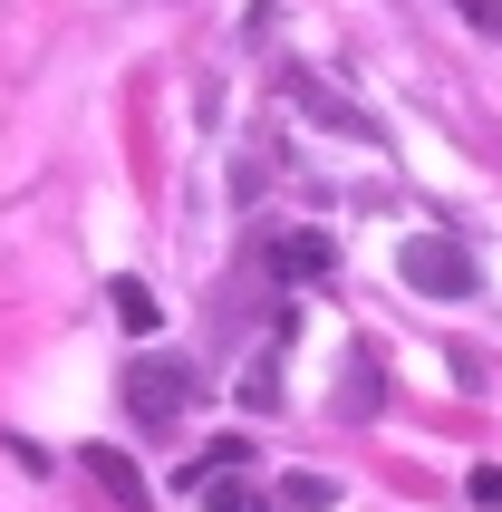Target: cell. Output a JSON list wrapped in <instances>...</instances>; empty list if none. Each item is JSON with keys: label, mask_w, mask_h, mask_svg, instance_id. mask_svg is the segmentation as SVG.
I'll use <instances>...</instances> for the list:
<instances>
[{"label": "cell", "mask_w": 502, "mask_h": 512, "mask_svg": "<svg viewBox=\"0 0 502 512\" xmlns=\"http://www.w3.org/2000/svg\"><path fill=\"white\" fill-rule=\"evenodd\" d=\"M116 397H126V416H136V426L174 435V426H184V416H194L203 377H194V358H174V348H155V358H136V368L116 377Z\"/></svg>", "instance_id": "cell-1"}, {"label": "cell", "mask_w": 502, "mask_h": 512, "mask_svg": "<svg viewBox=\"0 0 502 512\" xmlns=\"http://www.w3.org/2000/svg\"><path fill=\"white\" fill-rule=\"evenodd\" d=\"M464 493H474V512H502V464H474V474H464Z\"/></svg>", "instance_id": "cell-10"}, {"label": "cell", "mask_w": 502, "mask_h": 512, "mask_svg": "<svg viewBox=\"0 0 502 512\" xmlns=\"http://www.w3.org/2000/svg\"><path fill=\"white\" fill-rule=\"evenodd\" d=\"M329 503H338L329 474H290V484H280V512H329Z\"/></svg>", "instance_id": "cell-9"}, {"label": "cell", "mask_w": 502, "mask_h": 512, "mask_svg": "<svg viewBox=\"0 0 502 512\" xmlns=\"http://www.w3.org/2000/svg\"><path fill=\"white\" fill-rule=\"evenodd\" d=\"M78 464H87V474H97V484H107L126 512H145V503H155V493H145V464L126 455V445H78Z\"/></svg>", "instance_id": "cell-5"}, {"label": "cell", "mask_w": 502, "mask_h": 512, "mask_svg": "<svg viewBox=\"0 0 502 512\" xmlns=\"http://www.w3.org/2000/svg\"><path fill=\"white\" fill-rule=\"evenodd\" d=\"M107 310L126 319L136 339H155V329H165V310H155V290H145V281H107Z\"/></svg>", "instance_id": "cell-7"}, {"label": "cell", "mask_w": 502, "mask_h": 512, "mask_svg": "<svg viewBox=\"0 0 502 512\" xmlns=\"http://www.w3.org/2000/svg\"><path fill=\"white\" fill-rule=\"evenodd\" d=\"M290 107H300V116H319L329 136L377 145V116H367V107H348V97H338V87H319V78H290Z\"/></svg>", "instance_id": "cell-4"}, {"label": "cell", "mask_w": 502, "mask_h": 512, "mask_svg": "<svg viewBox=\"0 0 502 512\" xmlns=\"http://www.w3.org/2000/svg\"><path fill=\"white\" fill-rule=\"evenodd\" d=\"M280 348H290V319H271V339H261V358L242 368V406H261V416L280 406Z\"/></svg>", "instance_id": "cell-6"}, {"label": "cell", "mask_w": 502, "mask_h": 512, "mask_svg": "<svg viewBox=\"0 0 502 512\" xmlns=\"http://www.w3.org/2000/svg\"><path fill=\"white\" fill-rule=\"evenodd\" d=\"M329 271H338V242H329V232H271V281L300 290V281H329Z\"/></svg>", "instance_id": "cell-3"}, {"label": "cell", "mask_w": 502, "mask_h": 512, "mask_svg": "<svg viewBox=\"0 0 502 512\" xmlns=\"http://www.w3.org/2000/svg\"><path fill=\"white\" fill-rule=\"evenodd\" d=\"M203 512H280V493H261V484H203Z\"/></svg>", "instance_id": "cell-8"}, {"label": "cell", "mask_w": 502, "mask_h": 512, "mask_svg": "<svg viewBox=\"0 0 502 512\" xmlns=\"http://www.w3.org/2000/svg\"><path fill=\"white\" fill-rule=\"evenodd\" d=\"M396 271H406V290H425V300H464V290H474V252L445 242V232H416V242L396 252Z\"/></svg>", "instance_id": "cell-2"}, {"label": "cell", "mask_w": 502, "mask_h": 512, "mask_svg": "<svg viewBox=\"0 0 502 512\" xmlns=\"http://www.w3.org/2000/svg\"><path fill=\"white\" fill-rule=\"evenodd\" d=\"M454 10H464V20H474L483 39H502V0H454Z\"/></svg>", "instance_id": "cell-11"}]
</instances>
